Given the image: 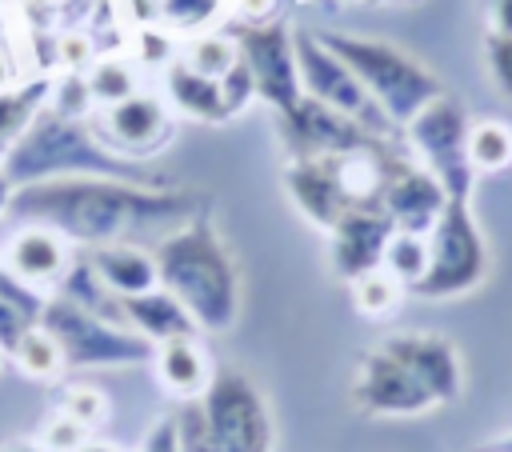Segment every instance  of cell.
I'll return each instance as SVG.
<instances>
[{
	"instance_id": "4316f807",
	"label": "cell",
	"mask_w": 512,
	"mask_h": 452,
	"mask_svg": "<svg viewBox=\"0 0 512 452\" xmlns=\"http://www.w3.org/2000/svg\"><path fill=\"white\" fill-rule=\"evenodd\" d=\"M12 360H16V368H20L24 376H32V380H56V376L64 372V352H60V344H56L40 324H32V328L24 332V340L16 344Z\"/></svg>"
},
{
	"instance_id": "7c38bea8",
	"label": "cell",
	"mask_w": 512,
	"mask_h": 452,
	"mask_svg": "<svg viewBox=\"0 0 512 452\" xmlns=\"http://www.w3.org/2000/svg\"><path fill=\"white\" fill-rule=\"evenodd\" d=\"M376 204L392 216V224L400 232H416V236H428L448 204V192L444 184L416 160H404V156H384L380 164V196Z\"/></svg>"
},
{
	"instance_id": "836d02e7",
	"label": "cell",
	"mask_w": 512,
	"mask_h": 452,
	"mask_svg": "<svg viewBox=\"0 0 512 452\" xmlns=\"http://www.w3.org/2000/svg\"><path fill=\"white\" fill-rule=\"evenodd\" d=\"M484 64H488L492 84L512 100V36L488 32V36H484Z\"/></svg>"
},
{
	"instance_id": "f35d334b",
	"label": "cell",
	"mask_w": 512,
	"mask_h": 452,
	"mask_svg": "<svg viewBox=\"0 0 512 452\" xmlns=\"http://www.w3.org/2000/svg\"><path fill=\"white\" fill-rule=\"evenodd\" d=\"M488 32H504L512 36V0H488Z\"/></svg>"
},
{
	"instance_id": "d4e9b609",
	"label": "cell",
	"mask_w": 512,
	"mask_h": 452,
	"mask_svg": "<svg viewBox=\"0 0 512 452\" xmlns=\"http://www.w3.org/2000/svg\"><path fill=\"white\" fill-rule=\"evenodd\" d=\"M180 60H184L192 72L208 76V80H224V76L240 64V48H236L232 32H228V36H224V32H200V36L188 40V48H184Z\"/></svg>"
},
{
	"instance_id": "52a82bcc",
	"label": "cell",
	"mask_w": 512,
	"mask_h": 452,
	"mask_svg": "<svg viewBox=\"0 0 512 452\" xmlns=\"http://www.w3.org/2000/svg\"><path fill=\"white\" fill-rule=\"evenodd\" d=\"M468 128H472V116H468L464 100L452 96V92H440L436 100H428L404 124L408 144L420 156L416 164H424L444 184L448 200H468L472 196L476 168L468 160Z\"/></svg>"
},
{
	"instance_id": "2e32d148",
	"label": "cell",
	"mask_w": 512,
	"mask_h": 452,
	"mask_svg": "<svg viewBox=\"0 0 512 452\" xmlns=\"http://www.w3.org/2000/svg\"><path fill=\"white\" fill-rule=\"evenodd\" d=\"M328 236H332V248H328L332 272L352 284L384 268V252H388V240L396 236V224L380 204H364V208H352Z\"/></svg>"
},
{
	"instance_id": "3957f363",
	"label": "cell",
	"mask_w": 512,
	"mask_h": 452,
	"mask_svg": "<svg viewBox=\"0 0 512 452\" xmlns=\"http://www.w3.org/2000/svg\"><path fill=\"white\" fill-rule=\"evenodd\" d=\"M160 288L172 292L200 332H228L240 316V268L208 216H196L152 248Z\"/></svg>"
},
{
	"instance_id": "4fadbf2b",
	"label": "cell",
	"mask_w": 512,
	"mask_h": 452,
	"mask_svg": "<svg viewBox=\"0 0 512 452\" xmlns=\"http://www.w3.org/2000/svg\"><path fill=\"white\" fill-rule=\"evenodd\" d=\"M352 404L368 416H420L436 408L432 392L380 344L360 356V368L352 380Z\"/></svg>"
},
{
	"instance_id": "5bb4252c",
	"label": "cell",
	"mask_w": 512,
	"mask_h": 452,
	"mask_svg": "<svg viewBox=\"0 0 512 452\" xmlns=\"http://www.w3.org/2000/svg\"><path fill=\"white\" fill-rule=\"evenodd\" d=\"M384 352H392L428 392L436 404H452L464 392V364L448 336L440 332H392L380 340Z\"/></svg>"
},
{
	"instance_id": "7bdbcfd3",
	"label": "cell",
	"mask_w": 512,
	"mask_h": 452,
	"mask_svg": "<svg viewBox=\"0 0 512 452\" xmlns=\"http://www.w3.org/2000/svg\"><path fill=\"white\" fill-rule=\"evenodd\" d=\"M80 452H120V448L116 444H104V440H88Z\"/></svg>"
},
{
	"instance_id": "ffe728a7",
	"label": "cell",
	"mask_w": 512,
	"mask_h": 452,
	"mask_svg": "<svg viewBox=\"0 0 512 452\" xmlns=\"http://www.w3.org/2000/svg\"><path fill=\"white\" fill-rule=\"evenodd\" d=\"M120 316L132 332H140L144 340L152 344H164V340H176V336H196V320L188 316V308L164 292V288H152V292H140V296H124L120 300Z\"/></svg>"
},
{
	"instance_id": "d590c367",
	"label": "cell",
	"mask_w": 512,
	"mask_h": 452,
	"mask_svg": "<svg viewBox=\"0 0 512 452\" xmlns=\"http://www.w3.org/2000/svg\"><path fill=\"white\" fill-rule=\"evenodd\" d=\"M136 60L140 64H172L176 56H172V32L164 28V24H140V44H136Z\"/></svg>"
},
{
	"instance_id": "8992f818",
	"label": "cell",
	"mask_w": 512,
	"mask_h": 452,
	"mask_svg": "<svg viewBox=\"0 0 512 452\" xmlns=\"http://www.w3.org/2000/svg\"><path fill=\"white\" fill-rule=\"evenodd\" d=\"M488 276V240L468 208V200H448L436 228L428 232V272L408 288L424 300L464 296Z\"/></svg>"
},
{
	"instance_id": "44dd1931",
	"label": "cell",
	"mask_w": 512,
	"mask_h": 452,
	"mask_svg": "<svg viewBox=\"0 0 512 452\" xmlns=\"http://www.w3.org/2000/svg\"><path fill=\"white\" fill-rule=\"evenodd\" d=\"M164 92L180 116H192L204 124H224L228 116H236L224 96V80H208V76L192 72L180 56L164 68Z\"/></svg>"
},
{
	"instance_id": "30bf717a",
	"label": "cell",
	"mask_w": 512,
	"mask_h": 452,
	"mask_svg": "<svg viewBox=\"0 0 512 452\" xmlns=\"http://www.w3.org/2000/svg\"><path fill=\"white\" fill-rule=\"evenodd\" d=\"M296 72H300V92L308 100H320V104L360 120L376 136L388 128V116L368 100V92L352 76V68L308 28H296Z\"/></svg>"
},
{
	"instance_id": "bcb514c9",
	"label": "cell",
	"mask_w": 512,
	"mask_h": 452,
	"mask_svg": "<svg viewBox=\"0 0 512 452\" xmlns=\"http://www.w3.org/2000/svg\"><path fill=\"white\" fill-rule=\"evenodd\" d=\"M0 160H4V148H0Z\"/></svg>"
},
{
	"instance_id": "74e56055",
	"label": "cell",
	"mask_w": 512,
	"mask_h": 452,
	"mask_svg": "<svg viewBox=\"0 0 512 452\" xmlns=\"http://www.w3.org/2000/svg\"><path fill=\"white\" fill-rule=\"evenodd\" d=\"M140 452H180V440H176V420H172V416L156 420V424L148 428V436H144V448H140Z\"/></svg>"
},
{
	"instance_id": "8fae6325",
	"label": "cell",
	"mask_w": 512,
	"mask_h": 452,
	"mask_svg": "<svg viewBox=\"0 0 512 452\" xmlns=\"http://www.w3.org/2000/svg\"><path fill=\"white\" fill-rule=\"evenodd\" d=\"M280 136L288 144V160H320V156H352V152H388L376 132L360 120L300 96L296 108L280 112Z\"/></svg>"
},
{
	"instance_id": "e0dca14e",
	"label": "cell",
	"mask_w": 512,
	"mask_h": 452,
	"mask_svg": "<svg viewBox=\"0 0 512 452\" xmlns=\"http://www.w3.org/2000/svg\"><path fill=\"white\" fill-rule=\"evenodd\" d=\"M96 132L124 156L132 160H148L156 156L168 136H172V112L164 108L160 96H148V92H136L112 108H100V124Z\"/></svg>"
},
{
	"instance_id": "ba28073f",
	"label": "cell",
	"mask_w": 512,
	"mask_h": 452,
	"mask_svg": "<svg viewBox=\"0 0 512 452\" xmlns=\"http://www.w3.org/2000/svg\"><path fill=\"white\" fill-rule=\"evenodd\" d=\"M212 452H272V412L240 368H216L196 400Z\"/></svg>"
},
{
	"instance_id": "277c9868",
	"label": "cell",
	"mask_w": 512,
	"mask_h": 452,
	"mask_svg": "<svg viewBox=\"0 0 512 452\" xmlns=\"http://www.w3.org/2000/svg\"><path fill=\"white\" fill-rule=\"evenodd\" d=\"M316 36L352 68V76L364 84L368 100L396 128H404L428 100H436L444 92L440 76L428 64H420L412 52L392 44V40L360 36V32H336V28L316 32Z\"/></svg>"
},
{
	"instance_id": "ee69618b",
	"label": "cell",
	"mask_w": 512,
	"mask_h": 452,
	"mask_svg": "<svg viewBox=\"0 0 512 452\" xmlns=\"http://www.w3.org/2000/svg\"><path fill=\"white\" fill-rule=\"evenodd\" d=\"M484 452H512V436H504V440H496V444H488Z\"/></svg>"
},
{
	"instance_id": "8d00e7d4",
	"label": "cell",
	"mask_w": 512,
	"mask_h": 452,
	"mask_svg": "<svg viewBox=\"0 0 512 452\" xmlns=\"http://www.w3.org/2000/svg\"><path fill=\"white\" fill-rule=\"evenodd\" d=\"M32 324H36V320H32L24 308H16L12 300L0 296V356H12L16 344L24 340V332H28Z\"/></svg>"
},
{
	"instance_id": "e575fe53",
	"label": "cell",
	"mask_w": 512,
	"mask_h": 452,
	"mask_svg": "<svg viewBox=\"0 0 512 452\" xmlns=\"http://www.w3.org/2000/svg\"><path fill=\"white\" fill-rule=\"evenodd\" d=\"M56 56H60V64H64L68 72H84V68H92V64L100 60V56H96V44H92V32H84V28L60 32Z\"/></svg>"
},
{
	"instance_id": "60d3db41",
	"label": "cell",
	"mask_w": 512,
	"mask_h": 452,
	"mask_svg": "<svg viewBox=\"0 0 512 452\" xmlns=\"http://www.w3.org/2000/svg\"><path fill=\"white\" fill-rule=\"evenodd\" d=\"M4 88H12V60H8V52H0V92Z\"/></svg>"
},
{
	"instance_id": "484cf974",
	"label": "cell",
	"mask_w": 512,
	"mask_h": 452,
	"mask_svg": "<svg viewBox=\"0 0 512 452\" xmlns=\"http://www.w3.org/2000/svg\"><path fill=\"white\" fill-rule=\"evenodd\" d=\"M84 80H88V92H92V100H96L100 108H112V104H120V100H128V96L140 92L136 64H128V60H120V56H100V60L84 72Z\"/></svg>"
},
{
	"instance_id": "f1b7e54d",
	"label": "cell",
	"mask_w": 512,
	"mask_h": 452,
	"mask_svg": "<svg viewBox=\"0 0 512 452\" xmlns=\"http://www.w3.org/2000/svg\"><path fill=\"white\" fill-rule=\"evenodd\" d=\"M224 0H156V24L168 32H204L220 16Z\"/></svg>"
},
{
	"instance_id": "d6a6232c",
	"label": "cell",
	"mask_w": 512,
	"mask_h": 452,
	"mask_svg": "<svg viewBox=\"0 0 512 452\" xmlns=\"http://www.w3.org/2000/svg\"><path fill=\"white\" fill-rule=\"evenodd\" d=\"M84 444H88V428L76 424V420L64 416V412H56V416L44 424V432H40V448H44V452H80Z\"/></svg>"
},
{
	"instance_id": "f546056e",
	"label": "cell",
	"mask_w": 512,
	"mask_h": 452,
	"mask_svg": "<svg viewBox=\"0 0 512 452\" xmlns=\"http://www.w3.org/2000/svg\"><path fill=\"white\" fill-rule=\"evenodd\" d=\"M400 292H404V284L392 280L384 268H376V272L352 280V304H356L364 316H388V312L400 304Z\"/></svg>"
},
{
	"instance_id": "7a4b0ae2",
	"label": "cell",
	"mask_w": 512,
	"mask_h": 452,
	"mask_svg": "<svg viewBox=\"0 0 512 452\" xmlns=\"http://www.w3.org/2000/svg\"><path fill=\"white\" fill-rule=\"evenodd\" d=\"M0 168L12 180V188L36 184V180H60V176H112V180H128L144 188H176V180L164 168L116 152L96 132V124L64 116L48 104L4 148Z\"/></svg>"
},
{
	"instance_id": "7402d4cb",
	"label": "cell",
	"mask_w": 512,
	"mask_h": 452,
	"mask_svg": "<svg viewBox=\"0 0 512 452\" xmlns=\"http://www.w3.org/2000/svg\"><path fill=\"white\" fill-rule=\"evenodd\" d=\"M152 364H156L160 384H164L176 400H200L204 388H208V380H212V372H216V368L208 364V356H204V348H200L196 336H176V340L156 344Z\"/></svg>"
},
{
	"instance_id": "9c48e42d",
	"label": "cell",
	"mask_w": 512,
	"mask_h": 452,
	"mask_svg": "<svg viewBox=\"0 0 512 452\" xmlns=\"http://www.w3.org/2000/svg\"><path fill=\"white\" fill-rule=\"evenodd\" d=\"M232 40L240 48V64L252 76V92L280 116L300 104V72H296V28L288 20H256L236 24Z\"/></svg>"
},
{
	"instance_id": "5b68a950",
	"label": "cell",
	"mask_w": 512,
	"mask_h": 452,
	"mask_svg": "<svg viewBox=\"0 0 512 452\" xmlns=\"http://www.w3.org/2000/svg\"><path fill=\"white\" fill-rule=\"evenodd\" d=\"M40 328L60 344L64 368H124V364H144L156 352V344L132 332L128 324L104 320L60 292L44 296Z\"/></svg>"
},
{
	"instance_id": "ac0fdd59",
	"label": "cell",
	"mask_w": 512,
	"mask_h": 452,
	"mask_svg": "<svg viewBox=\"0 0 512 452\" xmlns=\"http://www.w3.org/2000/svg\"><path fill=\"white\" fill-rule=\"evenodd\" d=\"M4 264L28 284V288H40V292H52L60 284V276L68 272L72 264V252H68V240L52 228H40V224H20L8 244H4Z\"/></svg>"
},
{
	"instance_id": "b9f144b4",
	"label": "cell",
	"mask_w": 512,
	"mask_h": 452,
	"mask_svg": "<svg viewBox=\"0 0 512 452\" xmlns=\"http://www.w3.org/2000/svg\"><path fill=\"white\" fill-rule=\"evenodd\" d=\"M4 452H44V448H40V440H12V444H4Z\"/></svg>"
},
{
	"instance_id": "ab89813d",
	"label": "cell",
	"mask_w": 512,
	"mask_h": 452,
	"mask_svg": "<svg viewBox=\"0 0 512 452\" xmlns=\"http://www.w3.org/2000/svg\"><path fill=\"white\" fill-rule=\"evenodd\" d=\"M12 192H16V188H12V180H8V176H4V168H0V216L8 212V204H12Z\"/></svg>"
},
{
	"instance_id": "4dcf8cb0",
	"label": "cell",
	"mask_w": 512,
	"mask_h": 452,
	"mask_svg": "<svg viewBox=\"0 0 512 452\" xmlns=\"http://www.w3.org/2000/svg\"><path fill=\"white\" fill-rule=\"evenodd\" d=\"M60 412L92 432V428H100L108 420V396L100 388H92V384H68L64 396H60Z\"/></svg>"
},
{
	"instance_id": "83f0119b",
	"label": "cell",
	"mask_w": 512,
	"mask_h": 452,
	"mask_svg": "<svg viewBox=\"0 0 512 452\" xmlns=\"http://www.w3.org/2000/svg\"><path fill=\"white\" fill-rule=\"evenodd\" d=\"M384 272L392 280H400L404 288H412L428 272V236L396 228V236L388 240V252H384Z\"/></svg>"
},
{
	"instance_id": "f6af8a7d",
	"label": "cell",
	"mask_w": 512,
	"mask_h": 452,
	"mask_svg": "<svg viewBox=\"0 0 512 452\" xmlns=\"http://www.w3.org/2000/svg\"><path fill=\"white\" fill-rule=\"evenodd\" d=\"M372 4H412V0H372Z\"/></svg>"
},
{
	"instance_id": "cb8c5ba5",
	"label": "cell",
	"mask_w": 512,
	"mask_h": 452,
	"mask_svg": "<svg viewBox=\"0 0 512 452\" xmlns=\"http://www.w3.org/2000/svg\"><path fill=\"white\" fill-rule=\"evenodd\" d=\"M48 92H52L48 76H40L24 88H4L0 92V148H8L28 128V120L48 104Z\"/></svg>"
},
{
	"instance_id": "9a60e30c",
	"label": "cell",
	"mask_w": 512,
	"mask_h": 452,
	"mask_svg": "<svg viewBox=\"0 0 512 452\" xmlns=\"http://www.w3.org/2000/svg\"><path fill=\"white\" fill-rule=\"evenodd\" d=\"M284 188L292 196V204L300 208V216L312 228L332 232L352 208V192L340 176V160L336 156H320V160H288L284 168Z\"/></svg>"
},
{
	"instance_id": "6da1fadb",
	"label": "cell",
	"mask_w": 512,
	"mask_h": 452,
	"mask_svg": "<svg viewBox=\"0 0 512 452\" xmlns=\"http://www.w3.org/2000/svg\"><path fill=\"white\" fill-rule=\"evenodd\" d=\"M208 200L188 188H144L112 176H60L12 192V220L60 232L68 244L100 248L136 232H160L204 216Z\"/></svg>"
},
{
	"instance_id": "1f68e13d",
	"label": "cell",
	"mask_w": 512,
	"mask_h": 452,
	"mask_svg": "<svg viewBox=\"0 0 512 452\" xmlns=\"http://www.w3.org/2000/svg\"><path fill=\"white\" fill-rule=\"evenodd\" d=\"M92 104H96V100H92V92H88L84 72H64V76L52 84V92H48V108H56V112H64V116H76V120H84Z\"/></svg>"
},
{
	"instance_id": "d6986e66",
	"label": "cell",
	"mask_w": 512,
	"mask_h": 452,
	"mask_svg": "<svg viewBox=\"0 0 512 452\" xmlns=\"http://www.w3.org/2000/svg\"><path fill=\"white\" fill-rule=\"evenodd\" d=\"M92 272L100 276V284L124 300V296H140L160 288V272H156V256L132 240H116V244H100L88 252Z\"/></svg>"
},
{
	"instance_id": "603a6c76",
	"label": "cell",
	"mask_w": 512,
	"mask_h": 452,
	"mask_svg": "<svg viewBox=\"0 0 512 452\" xmlns=\"http://www.w3.org/2000/svg\"><path fill=\"white\" fill-rule=\"evenodd\" d=\"M468 160L476 172H504L512 164V124L500 116L472 120L468 128Z\"/></svg>"
}]
</instances>
